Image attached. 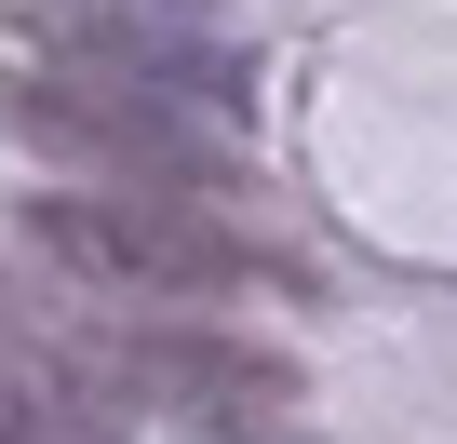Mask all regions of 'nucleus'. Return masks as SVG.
<instances>
[{
    "label": "nucleus",
    "mask_w": 457,
    "mask_h": 444,
    "mask_svg": "<svg viewBox=\"0 0 457 444\" xmlns=\"http://www.w3.org/2000/svg\"><path fill=\"white\" fill-rule=\"evenodd\" d=\"M28 243L81 283V297H243V283H296V256H270L228 202H148V188H41Z\"/></svg>",
    "instance_id": "obj_1"
},
{
    "label": "nucleus",
    "mask_w": 457,
    "mask_h": 444,
    "mask_svg": "<svg viewBox=\"0 0 457 444\" xmlns=\"http://www.w3.org/2000/svg\"><path fill=\"white\" fill-rule=\"evenodd\" d=\"M0 135H28L41 162H68L81 188H148V202H228L243 188V135L175 95H121V81H54L14 68L0 81Z\"/></svg>",
    "instance_id": "obj_2"
},
{
    "label": "nucleus",
    "mask_w": 457,
    "mask_h": 444,
    "mask_svg": "<svg viewBox=\"0 0 457 444\" xmlns=\"http://www.w3.org/2000/svg\"><path fill=\"white\" fill-rule=\"evenodd\" d=\"M121 404H175L202 431H243V444H296L310 377L228 323H121Z\"/></svg>",
    "instance_id": "obj_4"
},
{
    "label": "nucleus",
    "mask_w": 457,
    "mask_h": 444,
    "mask_svg": "<svg viewBox=\"0 0 457 444\" xmlns=\"http://www.w3.org/2000/svg\"><path fill=\"white\" fill-rule=\"evenodd\" d=\"M0 14L54 81H121V95H175L228 121V54L188 0H0Z\"/></svg>",
    "instance_id": "obj_3"
},
{
    "label": "nucleus",
    "mask_w": 457,
    "mask_h": 444,
    "mask_svg": "<svg viewBox=\"0 0 457 444\" xmlns=\"http://www.w3.org/2000/svg\"><path fill=\"white\" fill-rule=\"evenodd\" d=\"M81 431H95V404H81L41 350L0 337V444H81Z\"/></svg>",
    "instance_id": "obj_5"
}]
</instances>
